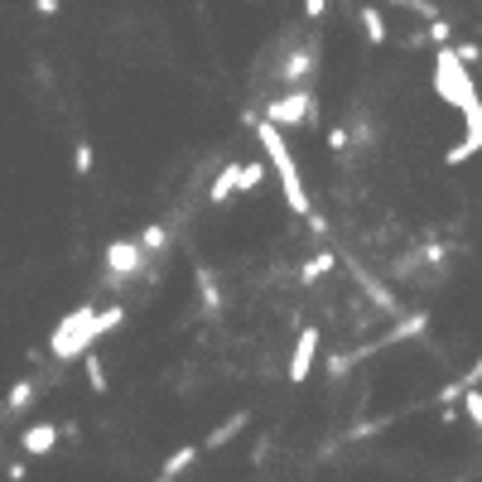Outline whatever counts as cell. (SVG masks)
I'll use <instances>...</instances> for the list:
<instances>
[{
    "label": "cell",
    "mask_w": 482,
    "mask_h": 482,
    "mask_svg": "<svg viewBox=\"0 0 482 482\" xmlns=\"http://www.w3.org/2000/svg\"><path fill=\"white\" fill-rule=\"evenodd\" d=\"M435 92L444 107H463V101H473L477 88L468 78V63L454 54V44H439V58H435Z\"/></svg>",
    "instance_id": "obj_2"
},
{
    "label": "cell",
    "mask_w": 482,
    "mask_h": 482,
    "mask_svg": "<svg viewBox=\"0 0 482 482\" xmlns=\"http://www.w3.org/2000/svg\"><path fill=\"white\" fill-rule=\"evenodd\" d=\"M395 5H401V10H415L420 20H435V15H439V10H435V0H395Z\"/></svg>",
    "instance_id": "obj_22"
},
{
    "label": "cell",
    "mask_w": 482,
    "mask_h": 482,
    "mask_svg": "<svg viewBox=\"0 0 482 482\" xmlns=\"http://www.w3.org/2000/svg\"><path fill=\"white\" fill-rule=\"evenodd\" d=\"M58 5H63V0H34V10H39V15H58Z\"/></svg>",
    "instance_id": "obj_26"
},
{
    "label": "cell",
    "mask_w": 482,
    "mask_h": 482,
    "mask_svg": "<svg viewBox=\"0 0 482 482\" xmlns=\"http://www.w3.org/2000/svg\"><path fill=\"white\" fill-rule=\"evenodd\" d=\"M141 246H145V251H160V246H164V227H160V222L141 232Z\"/></svg>",
    "instance_id": "obj_23"
},
{
    "label": "cell",
    "mask_w": 482,
    "mask_h": 482,
    "mask_svg": "<svg viewBox=\"0 0 482 482\" xmlns=\"http://www.w3.org/2000/svg\"><path fill=\"white\" fill-rule=\"evenodd\" d=\"M309 68H314V44H304L299 54L285 63V82H304V73H309Z\"/></svg>",
    "instance_id": "obj_13"
},
{
    "label": "cell",
    "mask_w": 482,
    "mask_h": 482,
    "mask_svg": "<svg viewBox=\"0 0 482 482\" xmlns=\"http://www.w3.org/2000/svg\"><path fill=\"white\" fill-rule=\"evenodd\" d=\"M198 444H183V449L179 454H169L164 458V468H160V477H179V473H188V468H194V463H198Z\"/></svg>",
    "instance_id": "obj_9"
},
{
    "label": "cell",
    "mask_w": 482,
    "mask_h": 482,
    "mask_svg": "<svg viewBox=\"0 0 482 482\" xmlns=\"http://www.w3.org/2000/svg\"><path fill=\"white\" fill-rule=\"evenodd\" d=\"M454 54H458L463 63H477V48H473V44H454Z\"/></svg>",
    "instance_id": "obj_25"
},
{
    "label": "cell",
    "mask_w": 482,
    "mask_h": 482,
    "mask_svg": "<svg viewBox=\"0 0 482 482\" xmlns=\"http://www.w3.org/2000/svg\"><path fill=\"white\" fill-rule=\"evenodd\" d=\"M92 319H97V309L92 304H82V309H73L58 329H54V338H48V348H54V357L58 362H68V357H82L92 348Z\"/></svg>",
    "instance_id": "obj_3"
},
{
    "label": "cell",
    "mask_w": 482,
    "mask_h": 482,
    "mask_svg": "<svg viewBox=\"0 0 482 482\" xmlns=\"http://www.w3.org/2000/svg\"><path fill=\"white\" fill-rule=\"evenodd\" d=\"M107 266H111V280H131V275H141V266H145V246L141 241H111Z\"/></svg>",
    "instance_id": "obj_5"
},
{
    "label": "cell",
    "mask_w": 482,
    "mask_h": 482,
    "mask_svg": "<svg viewBox=\"0 0 482 482\" xmlns=\"http://www.w3.org/2000/svg\"><path fill=\"white\" fill-rule=\"evenodd\" d=\"M424 44H454V25L444 20V15H435V20H424Z\"/></svg>",
    "instance_id": "obj_16"
},
{
    "label": "cell",
    "mask_w": 482,
    "mask_h": 482,
    "mask_svg": "<svg viewBox=\"0 0 482 482\" xmlns=\"http://www.w3.org/2000/svg\"><path fill=\"white\" fill-rule=\"evenodd\" d=\"M246 420H251L246 410H236V415H232L227 424H217V429H213V435H208V444H203V449H222V444H232V439L241 435V429H246Z\"/></svg>",
    "instance_id": "obj_8"
},
{
    "label": "cell",
    "mask_w": 482,
    "mask_h": 482,
    "mask_svg": "<svg viewBox=\"0 0 482 482\" xmlns=\"http://www.w3.org/2000/svg\"><path fill=\"white\" fill-rule=\"evenodd\" d=\"M261 183H266V164L261 160H251V164L236 169V194H256Z\"/></svg>",
    "instance_id": "obj_11"
},
{
    "label": "cell",
    "mask_w": 482,
    "mask_h": 482,
    "mask_svg": "<svg viewBox=\"0 0 482 482\" xmlns=\"http://www.w3.org/2000/svg\"><path fill=\"white\" fill-rule=\"evenodd\" d=\"M314 357H319V329H304V333L295 338V352H289V382H295V386L309 382Z\"/></svg>",
    "instance_id": "obj_6"
},
{
    "label": "cell",
    "mask_w": 482,
    "mask_h": 482,
    "mask_svg": "<svg viewBox=\"0 0 482 482\" xmlns=\"http://www.w3.org/2000/svg\"><path fill=\"white\" fill-rule=\"evenodd\" d=\"M88 386L101 395L107 391V367H101V357H88Z\"/></svg>",
    "instance_id": "obj_19"
},
{
    "label": "cell",
    "mask_w": 482,
    "mask_h": 482,
    "mask_svg": "<svg viewBox=\"0 0 482 482\" xmlns=\"http://www.w3.org/2000/svg\"><path fill=\"white\" fill-rule=\"evenodd\" d=\"M236 169H241V164H227V169H222V174L213 179V194H208L213 203H227V198L236 194Z\"/></svg>",
    "instance_id": "obj_14"
},
{
    "label": "cell",
    "mask_w": 482,
    "mask_h": 482,
    "mask_svg": "<svg viewBox=\"0 0 482 482\" xmlns=\"http://www.w3.org/2000/svg\"><path fill=\"white\" fill-rule=\"evenodd\" d=\"M198 289H203V309H208V314H217V309H222V295H217V285H213L208 270H198Z\"/></svg>",
    "instance_id": "obj_17"
},
{
    "label": "cell",
    "mask_w": 482,
    "mask_h": 482,
    "mask_svg": "<svg viewBox=\"0 0 482 482\" xmlns=\"http://www.w3.org/2000/svg\"><path fill=\"white\" fill-rule=\"evenodd\" d=\"M323 10H329V0H304V15H309V20H319Z\"/></svg>",
    "instance_id": "obj_24"
},
{
    "label": "cell",
    "mask_w": 482,
    "mask_h": 482,
    "mask_svg": "<svg viewBox=\"0 0 482 482\" xmlns=\"http://www.w3.org/2000/svg\"><path fill=\"white\" fill-rule=\"evenodd\" d=\"M34 401V382H15L10 386V410H25Z\"/></svg>",
    "instance_id": "obj_20"
},
{
    "label": "cell",
    "mask_w": 482,
    "mask_h": 482,
    "mask_svg": "<svg viewBox=\"0 0 482 482\" xmlns=\"http://www.w3.org/2000/svg\"><path fill=\"white\" fill-rule=\"evenodd\" d=\"M256 141L266 145V160H270V169H275V174H280V188H285L289 213H295V217H309V213H314V203H309V194H304L299 164H295V154H289V145H285L280 126H275V120H266V116H256Z\"/></svg>",
    "instance_id": "obj_1"
},
{
    "label": "cell",
    "mask_w": 482,
    "mask_h": 482,
    "mask_svg": "<svg viewBox=\"0 0 482 482\" xmlns=\"http://www.w3.org/2000/svg\"><path fill=\"white\" fill-rule=\"evenodd\" d=\"M120 319H126V309H120V304H111V309H101V314L92 319V342H97L101 333H111V329H120Z\"/></svg>",
    "instance_id": "obj_15"
},
{
    "label": "cell",
    "mask_w": 482,
    "mask_h": 482,
    "mask_svg": "<svg viewBox=\"0 0 482 482\" xmlns=\"http://www.w3.org/2000/svg\"><path fill=\"white\" fill-rule=\"evenodd\" d=\"M20 444H25V454H48L58 444V424H29Z\"/></svg>",
    "instance_id": "obj_7"
},
{
    "label": "cell",
    "mask_w": 482,
    "mask_h": 482,
    "mask_svg": "<svg viewBox=\"0 0 482 482\" xmlns=\"http://www.w3.org/2000/svg\"><path fill=\"white\" fill-rule=\"evenodd\" d=\"M338 261H333V251H319L314 261H309L304 270H299V285H314V280H323V275H329Z\"/></svg>",
    "instance_id": "obj_12"
},
{
    "label": "cell",
    "mask_w": 482,
    "mask_h": 482,
    "mask_svg": "<svg viewBox=\"0 0 482 482\" xmlns=\"http://www.w3.org/2000/svg\"><path fill=\"white\" fill-rule=\"evenodd\" d=\"M73 169H78V174H92V145H88V141H78V150H73Z\"/></svg>",
    "instance_id": "obj_21"
},
{
    "label": "cell",
    "mask_w": 482,
    "mask_h": 482,
    "mask_svg": "<svg viewBox=\"0 0 482 482\" xmlns=\"http://www.w3.org/2000/svg\"><path fill=\"white\" fill-rule=\"evenodd\" d=\"M309 116H314V97H309V92H289V97H280V101H270V107H266V120H275L280 131L304 126Z\"/></svg>",
    "instance_id": "obj_4"
},
{
    "label": "cell",
    "mask_w": 482,
    "mask_h": 482,
    "mask_svg": "<svg viewBox=\"0 0 482 482\" xmlns=\"http://www.w3.org/2000/svg\"><path fill=\"white\" fill-rule=\"evenodd\" d=\"M463 410H468L473 424H482V391L477 386H463Z\"/></svg>",
    "instance_id": "obj_18"
},
{
    "label": "cell",
    "mask_w": 482,
    "mask_h": 482,
    "mask_svg": "<svg viewBox=\"0 0 482 482\" xmlns=\"http://www.w3.org/2000/svg\"><path fill=\"white\" fill-rule=\"evenodd\" d=\"M362 29H367V44H386L391 39V34H386V15L376 5H362Z\"/></svg>",
    "instance_id": "obj_10"
}]
</instances>
